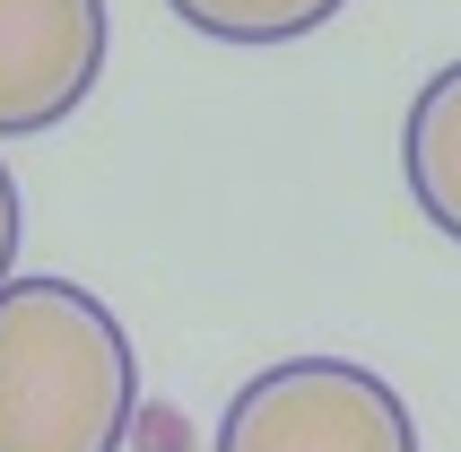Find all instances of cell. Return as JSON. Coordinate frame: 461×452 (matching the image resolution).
I'll use <instances>...</instances> for the list:
<instances>
[{"label": "cell", "mask_w": 461, "mask_h": 452, "mask_svg": "<svg viewBox=\"0 0 461 452\" xmlns=\"http://www.w3.org/2000/svg\"><path fill=\"white\" fill-rule=\"evenodd\" d=\"M9 261H18V183L0 166V287H9Z\"/></svg>", "instance_id": "obj_6"}, {"label": "cell", "mask_w": 461, "mask_h": 452, "mask_svg": "<svg viewBox=\"0 0 461 452\" xmlns=\"http://www.w3.org/2000/svg\"><path fill=\"white\" fill-rule=\"evenodd\" d=\"M218 452H418L410 401L348 357H287L218 418Z\"/></svg>", "instance_id": "obj_2"}, {"label": "cell", "mask_w": 461, "mask_h": 452, "mask_svg": "<svg viewBox=\"0 0 461 452\" xmlns=\"http://www.w3.org/2000/svg\"><path fill=\"white\" fill-rule=\"evenodd\" d=\"M401 166H410V192L427 209V226L461 244V61H444L418 87L410 131H401Z\"/></svg>", "instance_id": "obj_4"}, {"label": "cell", "mask_w": 461, "mask_h": 452, "mask_svg": "<svg viewBox=\"0 0 461 452\" xmlns=\"http://www.w3.org/2000/svg\"><path fill=\"white\" fill-rule=\"evenodd\" d=\"M183 26H201L218 44H296L322 18H339L348 0H166Z\"/></svg>", "instance_id": "obj_5"}, {"label": "cell", "mask_w": 461, "mask_h": 452, "mask_svg": "<svg viewBox=\"0 0 461 452\" xmlns=\"http://www.w3.org/2000/svg\"><path fill=\"white\" fill-rule=\"evenodd\" d=\"M104 78V0H0V140H35Z\"/></svg>", "instance_id": "obj_3"}, {"label": "cell", "mask_w": 461, "mask_h": 452, "mask_svg": "<svg viewBox=\"0 0 461 452\" xmlns=\"http://www.w3.org/2000/svg\"><path fill=\"white\" fill-rule=\"evenodd\" d=\"M140 357L78 278L0 287V452H122Z\"/></svg>", "instance_id": "obj_1"}]
</instances>
